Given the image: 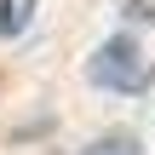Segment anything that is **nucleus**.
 <instances>
[{
    "instance_id": "f257e3e1",
    "label": "nucleus",
    "mask_w": 155,
    "mask_h": 155,
    "mask_svg": "<svg viewBox=\"0 0 155 155\" xmlns=\"http://www.w3.org/2000/svg\"><path fill=\"white\" fill-rule=\"evenodd\" d=\"M86 75H92V86L121 92V98H138V92H150V86H155V63L138 52V40H132V35H109V40L92 52Z\"/></svg>"
},
{
    "instance_id": "f03ea898",
    "label": "nucleus",
    "mask_w": 155,
    "mask_h": 155,
    "mask_svg": "<svg viewBox=\"0 0 155 155\" xmlns=\"http://www.w3.org/2000/svg\"><path fill=\"white\" fill-rule=\"evenodd\" d=\"M35 6H40V0H0V40H17V35L35 23Z\"/></svg>"
},
{
    "instance_id": "7ed1b4c3",
    "label": "nucleus",
    "mask_w": 155,
    "mask_h": 155,
    "mask_svg": "<svg viewBox=\"0 0 155 155\" xmlns=\"http://www.w3.org/2000/svg\"><path fill=\"white\" fill-rule=\"evenodd\" d=\"M86 155H138V138H127V132H109V138H98Z\"/></svg>"
},
{
    "instance_id": "20e7f679",
    "label": "nucleus",
    "mask_w": 155,
    "mask_h": 155,
    "mask_svg": "<svg viewBox=\"0 0 155 155\" xmlns=\"http://www.w3.org/2000/svg\"><path fill=\"white\" fill-rule=\"evenodd\" d=\"M127 23H155V0H127Z\"/></svg>"
}]
</instances>
